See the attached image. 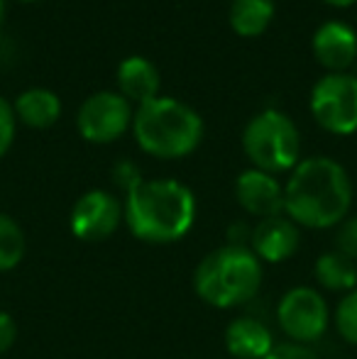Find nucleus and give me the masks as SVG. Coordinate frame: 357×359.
Wrapping results in <instances>:
<instances>
[{"label":"nucleus","mask_w":357,"mask_h":359,"mask_svg":"<svg viewBox=\"0 0 357 359\" xmlns=\"http://www.w3.org/2000/svg\"><path fill=\"white\" fill-rule=\"evenodd\" d=\"M235 198L250 215L264 217L281 215L284 210V186L274 179V174L260 169H248L235 181Z\"/></svg>","instance_id":"10"},{"label":"nucleus","mask_w":357,"mask_h":359,"mask_svg":"<svg viewBox=\"0 0 357 359\" xmlns=\"http://www.w3.org/2000/svg\"><path fill=\"white\" fill-rule=\"evenodd\" d=\"M18 340V323L10 313L0 311V355L8 352Z\"/></svg>","instance_id":"23"},{"label":"nucleus","mask_w":357,"mask_h":359,"mask_svg":"<svg viewBox=\"0 0 357 359\" xmlns=\"http://www.w3.org/2000/svg\"><path fill=\"white\" fill-rule=\"evenodd\" d=\"M123 220L137 240L152 245L177 242L196 220V198L174 179H137L128 189Z\"/></svg>","instance_id":"2"},{"label":"nucleus","mask_w":357,"mask_h":359,"mask_svg":"<svg viewBox=\"0 0 357 359\" xmlns=\"http://www.w3.org/2000/svg\"><path fill=\"white\" fill-rule=\"evenodd\" d=\"M276 320L296 345H309L321 340L328 327V303L309 286L291 288L281 296Z\"/></svg>","instance_id":"7"},{"label":"nucleus","mask_w":357,"mask_h":359,"mask_svg":"<svg viewBox=\"0 0 357 359\" xmlns=\"http://www.w3.org/2000/svg\"><path fill=\"white\" fill-rule=\"evenodd\" d=\"M133 133L147 154L159 159H179L201 144L203 120L191 105L177 98H154L133 115Z\"/></svg>","instance_id":"3"},{"label":"nucleus","mask_w":357,"mask_h":359,"mask_svg":"<svg viewBox=\"0 0 357 359\" xmlns=\"http://www.w3.org/2000/svg\"><path fill=\"white\" fill-rule=\"evenodd\" d=\"M225 347L235 359H264L274 350V340L262 320L243 316L225 327Z\"/></svg>","instance_id":"13"},{"label":"nucleus","mask_w":357,"mask_h":359,"mask_svg":"<svg viewBox=\"0 0 357 359\" xmlns=\"http://www.w3.org/2000/svg\"><path fill=\"white\" fill-rule=\"evenodd\" d=\"M123 205L108 191H88L72 208V232L83 242H103L118 230Z\"/></svg>","instance_id":"9"},{"label":"nucleus","mask_w":357,"mask_h":359,"mask_svg":"<svg viewBox=\"0 0 357 359\" xmlns=\"http://www.w3.org/2000/svg\"><path fill=\"white\" fill-rule=\"evenodd\" d=\"M118 86H120V95L137 105H144L149 100L159 98V69L154 67L149 59L140 57H128L120 62L118 67Z\"/></svg>","instance_id":"14"},{"label":"nucleus","mask_w":357,"mask_h":359,"mask_svg":"<svg viewBox=\"0 0 357 359\" xmlns=\"http://www.w3.org/2000/svg\"><path fill=\"white\" fill-rule=\"evenodd\" d=\"M353 203V184L343 164L311 156L294 166L284 186V213L296 225L325 230L345 220Z\"/></svg>","instance_id":"1"},{"label":"nucleus","mask_w":357,"mask_h":359,"mask_svg":"<svg viewBox=\"0 0 357 359\" xmlns=\"http://www.w3.org/2000/svg\"><path fill=\"white\" fill-rule=\"evenodd\" d=\"M25 3H37V0H25Z\"/></svg>","instance_id":"26"},{"label":"nucleus","mask_w":357,"mask_h":359,"mask_svg":"<svg viewBox=\"0 0 357 359\" xmlns=\"http://www.w3.org/2000/svg\"><path fill=\"white\" fill-rule=\"evenodd\" d=\"M335 245H338V252H343V255H348L350 259L357 262V215L348 217V220L340 225Z\"/></svg>","instance_id":"21"},{"label":"nucleus","mask_w":357,"mask_h":359,"mask_svg":"<svg viewBox=\"0 0 357 359\" xmlns=\"http://www.w3.org/2000/svg\"><path fill=\"white\" fill-rule=\"evenodd\" d=\"M316 279L330 291H353L357 288V262L338 250L325 252L316 262Z\"/></svg>","instance_id":"17"},{"label":"nucleus","mask_w":357,"mask_h":359,"mask_svg":"<svg viewBox=\"0 0 357 359\" xmlns=\"http://www.w3.org/2000/svg\"><path fill=\"white\" fill-rule=\"evenodd\" d=\"M335 327L340 337L350 345H357V288L345 293V298L338 303L335 311Z\"/></svg>","instance_id":"19"},{"label":"nucleus","mask_w":357,"mask_h":359,"mask_svg":"<svg viewBox=\"0 0 357 359\" xmlns=\"http://www.w3.org/2000/svg\"><path fill=\"white\" fill-rule=\"evenodd\" d=\"M311 47H314V57L330 74H343L357 59V34L350 25L330 20L316 29Z\"/></svg>","instance_id":"11"},{"label":"nucleus","mask_w":357,"mask_h":359,"mask_svg":"<svg viewBox=\"0 0 357 359\" xmlns=\"http://www.w3.org/2000/svg\"><path fill=\"white\" fill-rule=\"evenodd\" d=\"M311 113L328 133L353 135L357 130V76L325 74L311 90Z\"/></svg>","instance_id":"6"},{"label":"nucleus","mask_w":357,"mask_h":359,"mask_svg":"<svg viewBox=\"0 0 357 359\" xmlns=\"http://www.w3.org/2000/svg\"><path fill=\"white\" fill-rule=\"evenodd\" d=\"M250 240H252V252L257 259L269 262V264H279V262H286L299 250L301 237L299 225L291 217L274 215L260 220Z\"/></svg>","instance_id":"12"},{"label":"nucleus","mask_w":357,"mask_h":359,"mask_svg":"<svg viewBox=\"0 0 357 359\" xmlns=\"http://www.w3.org/2000/svg\"><path fill=\"white\" fill-rule=\"evenodd\" d=\"M262 284V264L252 250L228 245L213 250L198 264L194 288L213 308H235L248 303Z\"/></svg>","instance_id":"4"},{"label":"nucleus","mask_w":357,"mask_h":359,"mask_svg":"<svg viewBox=\"0 0 357 359\" xmlns=\"http://www.w3.org/2000/svg\"><path fill=\"white\" fill-rule=\"evenodd\" d=\"M25 257V232L10 215L0 213V271H10Z\"/></svg>","instance_id":"18"},{"label":"nucleus","mask_w":357,"mask_h":359,"mask_svg":"<svg viewBox=\"0 0 357 359\" xmlns=\"http://www.w3.org/2000/svg\"><path fill=\"white\" fill-rule=\"evenodd\" d=\"M3 18H5V0H0V25H3Z\"/></svg>","instance_id":"25"},{"label":"nucleus","mask_w":357,"mask_h":359,"mask_svg":"<svg viewBox=\"0 0 357 359\" xmlns=\"http://www.w3.org/2000/svg\"><path fill=\"white\" fill-rule=\"evenodd\" d=\"M133 115L128 98L113 90H100L81 103L76 125L83 140L93 144H108L123 137L125 130L133 125Z\"/></svg>","instance_id":"8"},{"label":"nucleus","mask_w":357,"mask_h":359,"mask_svg":"<svg viewBox=\"0 0 357 359\" xmlns=\"http://www.w3.org/2000/svg\"><path fill=\"white\" fill-rule=\"evenodd\" d=\"M274 0H233L230 3V27L240 37H260L274 20Z\"/></svg>","instance_id":"16"},{"label":"nucleus","mask_w":357,"mask_h":359,"mask_svg":"<svg viewBox=\"0 0 357 359\" xmlns=\"http://www.w3.org/2000/svg\"><path fill=\"white\" fill-rule=\"evenodd\" d=\"M13 110L15 118L22 120L27 128L47 130L62 115V100L49 88H27L25 93L18 95Z\"/></svg>","instance_id":"15"},{"label":"nucleus","mask_w":357,"mask_h":359,"mask_svg":"<svg viewBox=\"0 0 357 359\" xmlns=\"http://www.w3.org/2000/svg\"><path fill=\"white\" fill-rule=\"evenodd\" d=\"M323 3L335 5V8H348V5H353L355 0H323Z\"/></svg>","instance_id":"24"},{"label":"nucleus","mask_w":357,"mask_h":359,"mask_svg":"<svg viewBox=\"0 0 357 359\" xmlns=\"http://www.w3.org/2000/svg\"><path fill=\"white\" fill-rule=\"evenodd\" d=\"M264 359H318V357H316V352L309 350L306 345L286 342V345H274V350H271Z\"/></svg>","instance_id":"22"},{"label":"nucleus","mask_w":357,"mask_h":359,"mask_svg":"<svg viewBox=\"0 0 357 359\" xmlns=\"http://www.w3.org/2000/svg\"><path fill=\"white\" fill-rule=\"evenodd\" d=\"M15 125H18V118H15L13 105L5 98H0V156L10 149L15 140Z\"/></svg>","instance_id":"20"},{"label":"nucleus","mask_w":357,"mask_h":359,"mask_svg":"<svg viewBox=\"0 0 357 359\" xmlns=\"http://www.w3.org/2000/svg\"><path fill=\"white\" fill-rule=\"evenodd\" d=\"M243 149L255 169L279 174L299 161L301 137L294 120L279 110H262L255 115L243 133Z\"/></svg>","instance_id":"5"}]
</instances>
